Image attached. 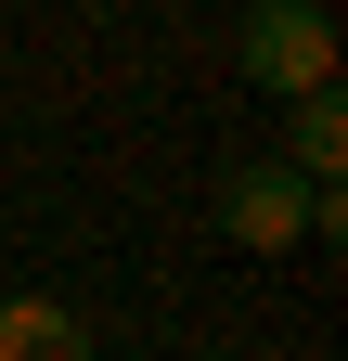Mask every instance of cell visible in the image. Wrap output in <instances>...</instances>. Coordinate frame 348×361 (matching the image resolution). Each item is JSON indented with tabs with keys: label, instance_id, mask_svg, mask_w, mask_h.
<instances>
[{
	"label": "cell",
	"instance_id": "1",
	"mask_svg": "<svg viewBox=\"0 0 348 361\" xmlns=\"http://www.w3.org/2000/svg\"><path fill=\"white\" fill-rule=\"evenodd\" d=\"M220 233H232V245H258V258H284V245L335 233V194H310L297 168L258 155V168H232V180H220Z\"/></svg>",
	"mask_w": 348,
	"mask_h": 361
},
{
	"label": "cell",
	"instance_id": "2",
	"mask_svg": "<svg viewBox=\"0 0 348 361\" xmlns=\"http://www.w3.org/2000/svg\"><path fill=\"white\" fill-rule=\"evenodd\" d=\"M245 78L258 90H297V104L335 90V13L323 0H258L245 13Z\"/></svg>",
	"mask_w": 348,
	"mask_h": 361
},
{
	"label": "cell",
	"instance_id": "3",
	"mask_svg": "<svg viewBox=\"0 0 348 361\" xmlns=\"http://www.w3.org/2000/svg\"><path fill=\"white\" fill-rule=\"evenodd\" d=\"M0 361H104L65 297H0Z\"/></svg>",
	"mask_w": 348,
	"mask_h": 361
},
{
	"label": "cell",
	"instance_id": "4",
	"mask_svg": "<svg viewBox=\"0 0 348 361\" xmlns=\"http://www.w3.org/2000/svg\"><path fill=\"white\" fill-rule=\"evenodd\" d=\"M284 168L310 180V194H335V168H348V104H335V90H310V104H297V142H284Z\"/></svg>",
	"mask_w": 348,
	"mask_h": 361
}]
</instances>
